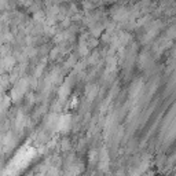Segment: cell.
<instances>
[{
	"label": "cell",
	"instance_id": "6da1fadb",
	"mask_svg": "<svg viewBox=\"0 0 176 176\" xmlns=\"http://www.w3.org/2000/svg\"><path fill=\"white\" fill-rule=\"evenodd\" d=\"M33 20L36 21V22H43V21H44V11H43V10H37V11H34V14H33Z\"/></svg>",
	"mask_w": 176,
	"mask_h": 176
}]
</instances>
